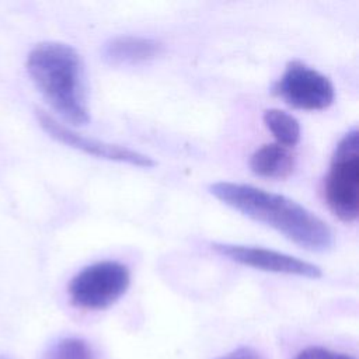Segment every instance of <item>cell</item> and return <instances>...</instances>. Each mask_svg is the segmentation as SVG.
<instances>
[{
    "label": "cell",
    "mask_w": 359,
    "mask_h": 359,
    "mask_svg": "<svg viewBox=\"0 0 359 359\" xmlns=\"http://www.w3.org/2000/svg\"><path fill=\"white\" fill-rule=\"evenodd\" d=\"M43 359H94V353L84 339L69 337L52 344Z\"/></svg>",
    "instance_id": "obj_11"
},
{
    "label": "cell",
    "mask_w": 359,
    "mask_h": 359,
    "mask_svg": "<svg viewBox=\"0 0 359 359\" xmlns=\"http://www.w3.org/2000/svg\"><path fill=\"white\" fill-rule=\"evenodd\" d=\"M130 283L129 268L118 261H100L77 272L69 286L73 306L84 310H104L118 302Z\"/></svg>",
    "instance_id": "obj_4"
},
{
    "label": "cell",
    "mask_w": 359,
    "mask_h": 359,
    "mask_svg": "<svg viewBox=\"0 0 359 359\" xmlns=\"http://www.w3.org/2000/svg\"><path fill=\"white\" fill-rule=\"evenodd\" d=\"M163 45L151 38L123 35L109 39L102 46V57L111 65H137L157 57Z\"/></svg>",
    "instance_id": "obj_8"
},
{
    "label": "cell",
    "mask_w": 359,
    "mask_h": 359,
    "mask_svg": "<svg viewBox=\"0 0 359 359\" xmlns=\"http://www.w3.org/2000/svg\"><path fill=\"white\" fill-rule=\"evenodd\" d=\"M272 93L290 107L306 111L325 109L335 97L330 79L300 60L286 65L283 74L272 86Z\"/></svg>",
    "instance_id": "obj_5"
},
{
    "label": "cell",
    "mask_w": 359,
    "mask_h": 359,
    "mask_svg": "<svg viewBox=\"0 0 359 359\" xmlns=\"http://www.w3.org/2000/svg\"><path fill=\"white\" fill-rule=\"evenodd\" d=\"M294 359H353L348 355L332 352L325 348H318V346H310L303 349Z\"/></svg>",
    "instance_id": "obj_12"
},
{
    "label": "cell",
    "mask_w": 359,
    "mask_h": 359,
    "mask_svg": "<svg viewBox=\"0 0 359 359\" xmlns=\"http://www.w3.org/2000/svg\"><path fill=\"white\" fill-rule=\"evenodd\" d=\"M36 118L39 125L46 130L53 139L57 142L70 146L73 149H77L86 154H91L98 158H105L111 161H118V163H126L130 165L136 167H143V168H150L156 165V161L136 150H132L129 147L121 146V144H114V143H107L101 142L93 137L83 136L70 128L62 125L57 122L55 118H52L49 114L45 111L36 109Z\"/></svg>",
    "instance_id": "obj_7"
},
{
    "label": "cell",
    "mask_w": 359,
    "mask_h": 359,
    "mask_svg": "<svg viewBox=\"0 0 359 359\" xmlns=\"http://www.w3.org/2000/svg\"><path fill=\"white\" fill-rule=\"evenodd\" d=\"M27 70L50 107L66 121L86 125L90 121L83 69L74 48L62 42L38 43L28 55Z\"/></svg>",
    "instance_id": "obj_2"
},
{
    "label": "cell",
    "mask_w": 359,
    "mask_h": 359,
    "mask_svg": "<svg viewBox=\"0 0 359 359\" xmlns=\"http://www.w3.org/2000/svg\"><path fill=\"white\" fill-rule=\"evenodd\" d=\"M209 192L227 206L275 229L304 250L323 252L334 243L332 231L323 219L283 195L229 181L212 184Z\"/></svg>",
    "instance_id": "obj_1"
},
{
    "label": "cell",
    "mask_w": 359,
    "mask_h": 359,
    "mask_svg": "<svg viewBox=\"0 0 359 359\" xmlns=\"http://www.w3.org/2000/svg\"><path fill=\"white\" fill-rule=\"evenodd\" d=\"M262 121L266 129L279 142L278 144L289 147L300 140V125L293 115L278 108H271L264 111Z\"/></svg>",
    "instance_id": "obj_10"
},
{
    "label": "cell",
    "mask_w": 359,
    "mask_h": 359,
    "mask_svg": "<svg viewBox=\"0 0 359 359\" xmlns=\"http://www.w3.org/2000/svg\"><path fill=\"white\" fill-rule=\"evenodd\" d=\"M296 165V158L286 147L280 144H264L250 157L251 171L268 180L287 178Z\"/></svg>",
    "instance_id": "obj_9"
},
{
    "label": "cell",
    "mask_w": 359,
    "mask_h": 359,
    "mask_svg": "<svg viewBox=\"0 0 359 359\" xmlns=\"http://www.w3.org/2000/svg\"><path fill=\"white\" fill-rule=\"evenodd\" d=\"M217 359H264L257 351H254L252 348H238L222 358Z\"/></svg>",
    "instance_id": "obj_13"
},
{
    "label": "cell",
    "mask_w": 359,
    "mask_h": 359,
    "mask_svg": "<svg viewBox=\"0 0 359 359\" xmlns=\"http://www.w3.org/2000/svg\"><path fill=\"white\" fill-rule=\"evenodd\" d=\"M212 250L237 264L247 265L255 269L286 273V275H297L304 278H320L323 275L318 265L307 262L304 259L296 258L289 254H283L279 251L262 248V247H251V245H238V244H226V243H213Z\"/></svg>",
    "instance_id": "obj_6"
},
{
    "label": "cell",
    "mask_w": 359,
    "mask_h": 359,
    "mask_svg": "<svg viewBox=\"0 0 359 359\" xmlns=\"http://www.w3.org/2000/svg\"><path fill=\"white\" fill-rule=\"evenodd\" d=\"M324 198L330 210L344 223H353L359 215V132L356 128L338 142L328 174Z\"/></svg>",
    "instance_id": "obj_3"
}]
</instances>
